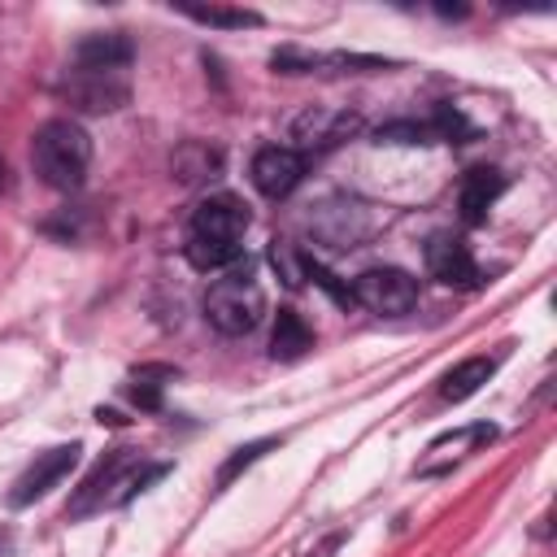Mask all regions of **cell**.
<instances>
[{
	"instance_id": "cell-5",
	"label": "cell",
	"mask_w": 557,
	"mask_h": 557,
	"mask_svg": "<svg viewBox=\"0 0 557 557\" xmlns=\"http://www.w3.org/2000/svg\"><path fill=\"white\" fill-rule=\"evenodd\" d=\"M361 131V117L348 113V109H326V104H309L296 122H292V144L296 152H326L335 144H344L348 135Z\"/></svg>"
},
{
	"instance_id": "cell-15",
	"label": "cell",
	"mask_w": 557,
	"mask_h": 557,
	"mask_svg": "<svg viewBox=\"0 0 557 557\" xmlns=\"http://www.w3.org/2000/svg\"><path fill=\"white\" fill-rule=\"evenodd\" d=\"M218 170H222V157H218L213 148H205V144H183V148L174 152V174H178L183 183L213 178Z\"/></svg>"
},
{
	"instance_id": "cell-2",
	"label": "cell",
	"mask_w": 557,
	"mask_h": 557,
	"mask_svg": "<svg viewBox=\"0 0 557 557\" xmlns=\"http://www.w3.org/2000/svg\"><path fill=\"white\" fill-rule=\"evenodd\" d=\"M165 474V466H144V461H135V453L131 448H113L87 479H83V487H78V496L70 500V518H83V513H96V509H104V505H122V500H131L135 492H144L152 479H161Z\"/></svg>"
},
{
	"instance_id": "cell-13",
	"label": "cell",
	"mask_w": 557,
	"mask_h": 557,
	"mask_svg": "<svg viewBox=\"0 0 557 557\" xmlns=\"http://www.w3.org/2000/svg\"><path fill=\"white\" fill-rule=\"evenodd\" d=\"M313 348V331L305 326V318L296 309H278L274 318V335H270V357L274 361H296Z\"/></svg>"
},
{
	"instance_id": "cell-8",
	"label": "cell",
	"mask_w": 557,
	"mask_h": 557,
	"mask_svg": "<svg viewBox=\"0 0 557 557\" xmlns=\"http://www.w3.org/2000/svg\"><path fill=\"white\" fill-rule=\"evenodd\" d=\"M248 231V205L231 191L205 196L191 213V235L196 239H218V244H239Z\"/></svg>"
},
{
	"instance_id": "cell-19",
	"label": "cell",
	"mask_w": 557,
	"mask_h": 557,
	"mask_svg": "<svg viewBox=\"0 0 557 557\" xmlns=\"http://www.w3.org/2000/svg\"><path fill=\"white\" fill-rule=\"evenodd\" d=\"M131 400H135L139 409H157V405H161V392H157V383H148V379L139 374V383L131 387Z\"/></svg>"
},
{
	"instance_id": "cell-18",
	"label": "cell",
	"mask_w": 557,
	"mask_h": 557,
	"mask_svg": "<svg viewBox=\"0 0 557 557\" xmlns=\"http://www.w3.org/2000/svg\"><path fill=\"white\" fill-rule=\"evenodd\" d=\"M274 444H278V440H252V444L235 448V453L226 457V466L218 470V487H226V483H231V479H235L239 470H248V466H252V461H257V457H261L265 448H274Z\"/></svg>"
},
{
	"instance_id": "cell-17",
	"label": "cell",
	"mask_w": 557,
	"mask_h": 557,
	"mask_svg": "<svg viewBox=\"0 0 557 557\" xmlns=\"http://www.w3.org/2000/svg\"><path fill=\"white\" fill-rule=\"evenodd\" d=\"M187 17H196L205 26H261V13H252V9H218V4L187 9Z\"/></svg>"
},
{
	"instance_id": "cell-12",
	"label": "cell",
	"mask_w": 557,
	"mask_h": 557,
	"mask_svg": "<svg viewBox=\"0 0 557 557\" xmlns=\"http://www.w3.org/2000/svg\"><path fill=\"white\" fill-rule=\"evenodd\" d=\"M505 191V174L492 170V165H474L466 178H461V218L470 226H479L487 218V209L496 205V196Z\"/></svg>"
},
{
	"instance_id": "cell-1",
	"label": "cell",
	"mask_w": 557,
	"mask_h": 557,
	"mask_svg": "<svg viewBox=\"0 0 557 557\" xmlns=\"http://www.w3.org/2000/svg\"><path fill=\"white\" fill-rule=\"evenodd\" d=\"M30 161L52 191H78L91 165V135L70 117H48L30 139Z\"/></svg>"
},
{
	"instance_id": "cell-6",
	"label": "cell",
	"mask_w": 557,
	"mask_h": 557,
	"mask_svg": "<svg viewBox=\"0 0 557 557\" xmlns=\"http://www.w3.org/2000/svg\"><path fill=\"white\" fill-rule=\"evenodd\" d=\"M61 96L83 113H113L131 100V87L117 70H78L74 65V74L61 83Z\"/></svg>"
},
{
	"instance_id": "cell-20",
	"label": "cell",
	"mask_w": 557,
	"mask_h": 557,
	"mask_svg": "<svg viewBox=\"0 0 557 557\" xmlns=\"http://www.w3.org/2000/svg\"><path fill=\"white\" fill-rule=\"evenodd\" d=\"M96 418H100V422H109V426H117V422H122V418H117V413H113V409H100V413H96Z\"/></svg>"
},
{
	"instance_id": "cell-10",
	"label": "cell",
	"mask_w": 557,
	"mask_h": 557,
	"mask_svg": "<svg viewBox=\"0 0 557 557\" xmlns=\"http://www.w3.org/2000/svg\"><path fill=\"white\" fill-rule=\"evenodd\" d=\"M426 270L431 278H440L444 287H474L479 283V265L470 257V248L457 235H435L426 244Z\"/></svg>"
},
{
	"instance_id": "cell-7",
	"label": "cell",
	"mask_w": 557,
	"mask_h": 557,
	"mask_svg": "<svg viewBox=\"0 0 557 557\" xmlns=\"http://www.w3.org/2000/svg\"><path fill=\"white\" fill-rule=\"evenodd\" d=\"M78 444H57V448H48V453H35V461L13 479V492H9V505H30V500H39L48 487H57L70 470H74V461H78Z\"/></svg>"
},
{
	"instance_id": "cell-21",
	"label": "cell",
	"mask_w": 557,
	"mask_h": 557,
	"mask_svg": "<svg viewBox=\"0 0 557 557\" xmlns=\"http://www.w3.org/2000/svg\"><path fill=\"white\" fill-rule=\"evenodd\" d=\"M0 187H4V152H0Z\"/></svg>"
},
{
	"instance_id": "cell-16",
	"label": "cell",
	"mask_w": 557,
	"mask_h": 557,
	"mask_svg": "<svg viewBox=\"0 0 557 557\" xmlns=\"http://www.w3.org/2000/svg\"><path fill=\"white\" fill-rule=\"evenodd\" d=\"M239 252H244V244H218V239H196V235H187V261H191L196 270H226V265L239 261Z\"/></svg>"
},
{
	"instance_id": "cell-4",
	"label": "cell",
	"mask_w": 557,
	"mask_h": 557,
	"mask_svg": "<svg viewBox=\"0 0 557 557\" xmlns=\"http://www.w3.org/2000/svg\"><path fill=\"white\" fill-rule=\"evenodd\" d=\"M352 305H366L370 313H405L418 305V278L396 265H374L352 278Z\"/></svg>"
},
{
	"instance_id": "cell-3",
	"label": "cell",
	"mask_w": 557,
	"mask_h": 557,
	"mask_svg": "<svg viewBox=\"0 0 557 557\" xmlns=\"http://www.w3.org/2000/svg\"><path fill=\"white\" fill-rule=\"evenodd\" d=\"M205 318L222 335H248V331H257L261 318H265V292H261V283L248 270L218 278L205 292Z\"/></svg>"
},
{
	"instance_id": "cell-9",
	"label": "cell",
	"mask_w": 557,
	"mask_h": 557,
	"mask_svg": "<svg viewBox=\"0 0 557 557\" xmlns=\"http://www.w3.org/2000/svg\"><path fill=\"white\" fill-rule=\"evenodd\" d=\"M252 187L261 191V196H270V200H283L300 178H305V157L296 152V148H261L257 157H252Z\"/></svg>"
},
{
	"instance_id": "cell-14",
	"label": "cell",
	"mask_w": 557,
	"mask_h": 557,
	"mask_svg": "<svg viewBox=\"0 0 557 557\" xmlns=\"http://www.w3.org/2000/svg\"><path fill=\"white\" fill-rule=\"evenodd\" d=\"M492 370H496L492 357H470V361L453 366V370L440 379V396H444V400H466V396H474V392L492 379Z\"/></svg>"
},
{
	"instance_id": "cell-11",
	"label": "cell",
	"mask_w": 557,
	"mask_h": 557,
	"mask_svg": "<svg viewBox=\"0 0 557 557\" xmlns=\"http://www.w3.org/2000/svg\"><path fill=\"white\" fill-rule=\"evenodd\" d=\"M131 57H135V48H131V39L122 30H96L74 48V65L78 70H117L122 74L131 65Z\"/></svg>"
}]
</instances>
